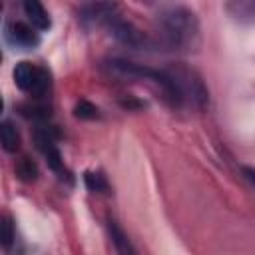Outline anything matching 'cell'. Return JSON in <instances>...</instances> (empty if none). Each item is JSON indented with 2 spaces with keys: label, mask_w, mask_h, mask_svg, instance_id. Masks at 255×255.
Listing matches in <instances>:
<instances>
[{
  "label": "cell",
  "mask_w": 255,
  "mask_h": 255,
  "mask_svg": "<svg viewBox=\"0 0 255 255\" xmlns=\"http://www.w3.org/2000/svg\"><path fill=\"white\" fill-rule=\"evenodd\" d=\"M84 183L92 193H106L108 191V181L100 171H86Z\"/></svg>",
  "instance_id": "13"
},
{
  "label": "cell",
  "mask_w": 255,
  "mask_h": 255,
  "mask_svg": "<svg viewBox=\"0 0 255 255\" xmlns=\"http://www.w3.org/2000/svg\"><path fill=\"white\" fill-rule=\"evenodd\" d=\"M106 28H108L110 36H112L118 44L129 48V50H145V48H149L147 36H145L135 24H131V22L126 20V18H122L120 14H118Z\"/></svg>",
  "instance_id": "3"
},
{
  "label": "cell",
  "mask_w": 255,
  "mask_h": 255,
  "mask_svg": "<svg viewBox=\"0 0 255 255\" xmlns=\"http://www.w3.org/2000/svg\"><path fill=\"white\" fill-rule=\"evenodd\" d=\"M106 70L120 78V80H126V82H137V80H151V82H159V76H161V70H153V68H147V66H141V64H135V62H129V60H124V58H110L106 62Z\"/></svg>",
  "instance_id": "4"
},
{
  "label": "cell",
  "mask_w": 255,
  "mask_h": 255,
  "mask_svg": "<svg viewBox=\"0 0 255 255\" xmlns=\"http://www.w3.org/2000/svg\"><path fill=\"white\" fill-rule=\"evenodd\" d=\"M106 225H108V233H110V239H112L116 251L122 253V255H133L135 249H133V245L129 243L128 235L124 233V229L120 227V223H118L114 217H108V223H106Z\"/></svg>",
  "instance_id": "10"
},
{
  "label": "cell",
  "mask_w": 255,
  "mask_h": 255,
  "mask_svg": "<svg viewBox=\"0 0 255 255\" xmlns=\"http://www.w3.org/2000/svg\"><path fill=\"white\" fill-rule=\"evenodd\" d=\"M159 28L163 42L173 50H195L199 46V20L197 16L183 6H171L159 16Z\"/></svg>",
  "instance_id": "1"
},
{
  "label": "cell",
  "mask_w": 255,
  "mask_h": 255,
  "mask_svg": "<svg viewBox=\"0 0 255 255\" xmlns=\"http://www.w3.org/2000/svg\"><path fill=\"white\" fill-rule=\"evenodd\" d=\"M0 137H2V147H4L6 153H16L20 149V133H18V129L12 122H8V120L2 122Z\"/></svg>",
  "instance_id": "11"
},
{
  "label": "cell",
  "mask_w": 255,
  "mask_h": 255,
  "mask_svg": "<svg viewBox=\"0 0 255 255\" xmlns=\"http://www.w3.org/2000/svg\"><path fill=\"white\" fill-rule=\"evenodd\" d=\"M241 173H243V177L249 181V185L255 189V167H251V165H243V167H241Z\"/></svg>",
  "instance_id": "16"
},
{
  "label": "cell",
  "mask_w": 255,
  "mask_h": 255,
  "mask_svg": "<svg viewBox=\"0 0 255 255\" xmlns=\"http://www.w3.org/2000/svg\"><path fill=\"white\" fill-rule=\"evenodd\" d=\"M225 12L241 24L255 22V0H225Z\"/></svg>",
  "instance_id": "8"
},
{
  "label": "cell",
  "mask_w": 255,
  "mask_h": 255,
  "mask_svg": "<svg viewBox=\"0 0 255 255\" xmlns=\"http://www.w3.org/2000/svg\"><path fill=\"white\" fill-rule=\"evenodd\" d=\"M38 72H40L38 66L30 64V62H18V64L14 66V72H12L14 84H16L22 92H28V94H30L32 88H34V84H36Z\"/></svg>",
  "instance_id": "9"
},
{
  "label": "cell",
  "mask_w": 255,
  "mask_h": 255,
  "mask_svg": "<svg viewBox=\"0 0 255 255\" xmlns=\"http://www.w3.org/2000/svg\"><path fill=\"white\" fill-rule=\"evenodd\" d=\"M74 116L78 120H96L100 114H98V108L88 102V100H80L76 106H74Z\"/></svg>",
  "instance_id": "14"
},
{
  "label": "cell",
  "mask_w": 255,
  "mask_h": 255,
  "mask_svg": "<svg viewBox=\"0 0 255 255\" xmlns=\"http://www.w3.org/2000/svg\"><path fill=\"white\" fill-rule=\"evenodd\" d=\"M16 175L22 181H26V183L36 181V177H38V165H36V161H32L30 157L18 159V163H16Z\"/></svg>",
  "instance_id": "12"
},
{
  "label": "cell",
  "mask_w": 255,
  "mask_h": 255,
  "mask_svg": "<svg viewBox=\"0 0 255 255\" xmlns=\"http://www.w3.org/2000/svg\"><path fill=\"white\" fill-rule=\"evenodd\" d=\"M120 14L116 0H90L80 10V22L86 28L92 26H108Z\"/></svg>",
  "instance_id": "5"
},
{
  "label": "cell",
  "mask_w": 255,
  "mask_h": 255,
  "mask_svg": "<svg viewBox=\"0 0 255 255\" xmlns=\"http://www.w3.org/2000/svg\"><path fill=\"white\" fill-rule=\"evenodd\" d=\"M22 6H24V14L28 16L30 24L36 28V30H48L52 26V20H50V14L48 10L44 8L42 0H22Z\"/></svg>",
  "instance_id": "7"
},
{
  "label": "cell",
  "mask_w": 255,
  "mask_h": 255,
  "mask_svg": "<svg viewBox=\"0 0 255 255\" xmlns=\"http://www.w3.org/2000/svg\"><path fill=\"white\" fill-rule=\"evenodd\" d=\"M6 40L12 46H18L22 50H32L40 44L38 34L34 32L32 26L24 24V22H12L6 26Z\"/></svg>",
  "instance_id": "6"
},
{
  "label": "cell",
  "mask_w": 255,
  "mask_h": 255,
  "mask_svg": "<svg viewBox=\"0 0 255 255\" xmlns=\"http://www.w3.org/2000/svg\"><path fill=\"white\" fill-rule=\"evenodd\" d=\"M14 239H16L14 223H12V219H10L8 215H4V217H2V239H0V243H2V247L8 249V247L14 243Z\"/></svg>",
  "instance_id": "15"
},
{
  "label": "cell",
  "mask_w": 255,
  "mask_h": 255,
  "mask_svg": "<svg viewBox=\"0 0 255 255\" xmlns=\"http://www.w3.org/2000/svg\"><path fill=\"white\" fill-rule=\"evenodd\" d=\"M177 88H179V94H181V102L183 104H189L197 110H203L207 104H209V92L201 80V76L189 68H173L169 70Z\"/></svg>",
  "instance_id": "2"
}]
</instances>
